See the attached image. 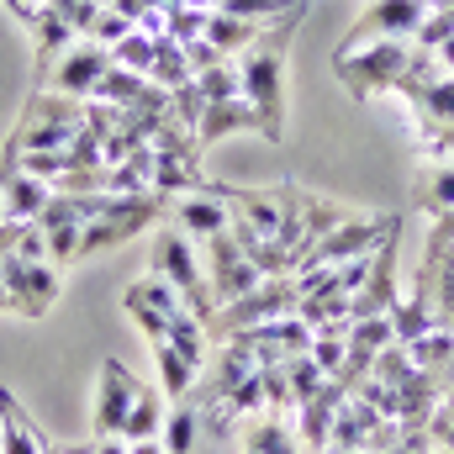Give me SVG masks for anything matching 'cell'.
Instances as JSON below:
<instances>
[{
  "mask_svg": "<svg viewBox=\"0 0 454 454\" xmlns=\"http://www.w3.org/2000/svg\"><path fill=\"white\" fill-rule=\"evenodd\" d=\"M296 27H301V11L286 16V21H275V27H264V37L248 53H238L243 101L259 116V137H270V143L286 137V48H291Z\"/></svg>",
  "mask_w": 454,
  "mask_h": 454,
  "instance_id": "cell-1",
  "label": "cell"
},
{
  "mask_svg": "<svg viewBox=\"0 0 454 454\" xmlns=\"http://www.w3.org/2000/svg\"><path fill=\"white\" fill-rule=\"evenodd\" d=\"M153 270H159V280H164V286H175V291H180V301H185V312H191V317H201L207 328L217 323V296H212L207 264L196 259V248H191V238H185L180 227H164V232L153 238Z\"/></svg>",
  "mask_w": 454,
  "mask_h": 454,
  "instance_id": "cell-2",
  "label": "cell"
},
{
  "mask_svg": "<svg viewBox=\"0 0 454 454\" xmlns=\"http://www.w3.org/2000/svg\"><path fill=\"white\" fill-rule=\"evenodd\" d=\"M296 307H301V286H296V275H264L248 296L227 301L223 312H217L212 333H217V339H232V333H243V328H259V323L291 317Z\"/></svg>",
  "mask_w": 454,
  "mask_h": 454,
  "instance_id": "cell-3",
  "label": "cell"
},
{
  "mask_svg": "<svg viewBox=\"0 0 454 454\" xmlns=\"http://www.w3.org/2000/svg\"><path fill=\"white\" fill-rule=\"evenodd\" d=\"M407 64H412V43H364L354 53H333V74H339L359 101L391 90Z\"/></svg>",
  "mask_w": 454,
  "mask_h": 454,
  "instance_id": "cell-4",
  "label": "cell"
},
{
  "mask_svg": "<svg viewBox=\"0 0 454 454\" xmlns=\"http://www.w3.org/2000/svg\"><path fill=\"white\" fill-rule=\"evenodd\" d=\"M391 227H402L396 212H348L328 238H317V243L301 254L296 270H307V264H343V259H359V254H370Z\"/></svg>",
  "mask_w": 454,
  "mask_h": 454,
  "instance_id": "cell-5",
  "label": "cell"
},
{
  "mask_svg": "<svg viewBox=\"0 0 454 454\" xmlns=\"http://www.w3.org/2000/svg\"><path fill=\"white\" fill-rule=\"evenodd\" d=\"M423 16H428L423 0H375V5L348 27V37L339 43V53H354V48H364V43H412V32L423 27Z\"/></svg>",
  "mask_w": 454,
  "mask_h": 454,
  "instance_id": "cell-6",
  "label": "cell"
},
{
  "mask_svg": "<svg viewBox=\"0 0 454 454\" xmlns=\"http://www.w3.org/2000/svg\"><path fill=\"white\" fill-rule=\"evenodd\" d=\"M207 280H212V296H217V312H223L227 301L248 296L264 275L243 259V248L232 243V232H217V238H207Z\"/></svg>",
  "mask_w": 454,
  "mask_h": 454,
  "instance_id": "cell-7",
  "label": "cell"
},
{
  "mask_svg": "<svg viewBox=\"0 0 454 454\" xmlns=\"http://www.w3.org/2000/svg\"><path fill=\"white\" fill-rule=\"evenodd\" d=\"M137 391H143V380H137L121 359H101V386H96V439H121Z\"/></svg>",
  "mask_w": 454,
  "mask_h": 454,
  "instance_id": "cell-8",
  "label": "cell"
},
{
  "mask_svg": "<svg viewBox=\"0 0 454 454\" xmlns=\"http://www.w3.org/2000/svg\"><path fill=\"white\" fill-rule=\"evenodd\" d=\"M0 286L11 291V307L21 317H48L53 296H59V270L53 264H27V259H5L0 264Z\"/></svg>",
  "mask_w": 454,
  "mask_h": 454,
  "instance_id": "cell-9",
  "label": "cell"
},
{
  "mask_svg": "<svg viewBox=\"0 0 454 454\" xmlns=\"http://www.w3.org/2000/svg\"><path fill=\"white\" fill-rule=\"evenodd\" d=\"M112 69V48H101V43H74L64 59H59V69L48 74V85L59 90V96H74V101H90L96 96V85H101V74Z\"/></svg>",
  "mask_w": 454,
  "mask_h": 454,
  "instance_id": "cell-10",
  "label": "cell"
},
{
  "mask_svg": "<svg viewBox=\"0 0 454 454\" xmlns=\"http://www.w3.org/2000/svg\"><path fill=\"white\" fill-rule=\"evenodd\" d=\"M348 402V391H343L339 380H323V391L317 396H307L296 412V439H301V454H323L328 450V434H333V418H339V407Z\"/></svg>",
  "mask_w": 454,
  "mask_h": 454,
  "instance_id": "cell-11",
  "label": "cell"
},
{
  "mask_svg": "<svg viewBox=\"0 0 454 454\" xmlns=\"http://www.w3.org/2000/svg\"><path fill=\"white\" fill-rule=\"evenodd\" d=\"M169 223L180 227L185 238H217V232H227V223H232V212H227L217 196H207V191H191V196H180L175 201V212H169Z\"/></svg>",
  "mask_w": 454,
  "mask_h": 454,
  "instance_id": "cell-12",
  "label": "cell"
},
{
  "mask_svg": "<svg viewBox=\"0 0 454 454\" xmlns=\"http://www.w3.org/2000/svg\"><path fill=\"white\" fill-rule=\"evenodd\" d=\"M232 132H259V116H254V106H248L243 96L207 101L201 127H196V143H201V148H212V143H223V137H232Z\"/></svg>",
  "mask_w": 454,
  "mask_h": 454,
  "instance_id": "cell-13",
  "label": "cell"
},
{
  "mask_svg": "<svg viewBox=\"0 0 454 454\" xmlns=\"http://www.w3.org/2000/svg\"><path fill=\"white\" fill-rule=\"evenodd\" d=\"M391 328H396V343H418L423 333L439 328V307H434V286H428V275L418 280V291H412L407 301L391 307Z\"/></svg>",
  "mask_w": 454,
  "mask_h": 454,
  "instance_id": "cell-14",
  "label": "cell"
},
{
  "mask_svg": "<svg viewBox=\"0 0 454 454\" xmlns=\"http://www.w3.org/2000/svg\"><path fill=\"white\" fill-rule=\"evenodd\" d=\"M259 370V359H254V348H243L238 339H223V354L212 359V380H207V391H201V402L212 407V402H223L232 386H243L248 375Z\"/></svg>",
  "mask_w": 454,
  "mask_h": 454,
  "instance_id": "cell-15",
  "label": "cell"
},
{
  "mask_svg": "<svg viewBox=\"0 0 454 454\" xmlns=\"http://www.w3.org/2000/svg\"><path fill=\"white\" fill-rule=\"evenodd\" d=\"M48 439L32 428V418L16 407L11 391H0V454H43Z\"/></svg>",
  "mask_w": 454,
  "mask_h": 454,
  "instance_id": "cell-16",
  "label": "cell"
},
{
  "mask_svg": "<svg viewBox=\"0 0 454 454\" xmlns=\"http://www.w3.org/2000/svg\"><path fill=\"white\" fill-rule=\"evenodd\" d=\"M21 121H37V127H64V132H80L85 127V101L74 96H59V90H37L27 101Z\"/></svg>",
  "mask_w": 454,
  "mask_h": 454,
  "instance_id": "cell-17",
  "label": "cell"
},
{
  "mask_svg": "<svg viewBox=\"0 0 454 454\" xmlns=\"http://www.w3.org/2000/svg\"><path fill=\"white\" fill-rule=\"evenodd\" d=\"M412 207H418V212H428V217L454 212V164H423V169H418Z\"/></svg>",
  "mask_w": 454,
  "mask_h": 454,
  "instance_id": "cell-18",
  "label": "cell"
},
{
  "mask_svg": "<svg viewBox=\"0 0 454 454\" xmlns=\"http://www.w3.org/2000/svg\"><path fill=\"white\" fill-rule=\"evenodd\" d=\"M259 37H264V27H259V21H243V16H227V11H212V16H207V43H212V48H223L227 59L248 53Z\"/></svg>",
  "mask_w": 454,
  "mask_h": 454,
  "instance_id": "cell-19",
  "label": "cell"
},
{
  "mask_svg": "<svg viewBox=\"0 0 454 454\" xmlns=\"http://www.w3.org/2000/svg\"><path fill=\"white\" fill-rule=\"evenodd\" d=\"M48 196H53L48 180H32V175L16 169V175L5 180V217H16V223H37L43 207H48Z\"/></svg>",
  "mask_w": 454,
  "mask_h": 454,
  "instance_id": "cell-20",
  "label": "cell"
},
{
  "mask_svg": "<svg viewBox=\"0 0 454 454\" xmlns=\"http://www.w3.org/2000/svg\"><path fill=\"white\" fill-rule=\"evenodd\" d=\"M407 354H412V364L423 370V375H434L439 386H444V370L454 364V328H434V333H423L418 343H407Z\"/></svg>",
  "mask_w": 454,
  "mask_h": 454,
  "instance_id": "cell-21",
  "label": "cell"
},
{
  "mask_svg": "<svg viewBox=\"0 0 454 454\" xmlns=\"http://www.w3.org/2000/svg\"><path fill=\"white\" fill-rule=\"evenodd\" d=\"M243 454H301V439L270 412V418H254L248 434H243Z\"/></svg>",
  "mask_w": 454,
  "mask_h": 454,
  "instance_id": "cell-22",
  "label": "cell"
},
{
  "mask_svg": "<svg viewBox=\"0 0 454 454\" xmlns=\"http://www.w3.org/2000/svg\"><path fill=\"white\" fill-rule=\"evenodd\" d=\"M207 339H212V328H207L201 317H191L185 307H180V312L169 317V333H164V343H169V348H180V354H185V359H191L196 370L207 364Z\"/></svg>",
  "mask_w": 454,
  "mask_h": 454,
  "instance_id": "cell-23",
  "label": "cell"
},
{
  "mask_svg": "<svg viewBox=\"0 0 454 454\" xmlns=\"http://www.w3.org/2000/svg\"><path fill=\"white\" fill-rule=\"evenodd\" d=\"M164 434V396L159 391H137V402H132V412H127V428H121V439L127 444H137V439H159Z\"/></svg>",
  "mask_w": 454,
  "mask_h": 454,
  "instance_id": "cell-24",
  "label": "cell"
},
{
  "mask_svg": "<svg viewBox=\"0 0 454 454\" xmlns=\"http://www.w3.org/2000/svg\"><path fill=\"white\" fill-rule=\"evenodd\" d=\"M153 364H159V386H164V396H185L191 386H196V364L180 354V348H169V343H153Z\"/></svg>",
  "mask_w": 454,
  "mask_h": 454,
  "instance_id": "cell-25",
  "label": "cell"
},
{
  "mask_svg": "<svg viewBox=\"0 0 454 454\" xmlns=\"http://www.w3.org/2000/svg\"><path fill=\"white\" fill-rule=\"evenodd\" d=\"M217 11L243 16V21H259V27H275V21H286L296 11H312V0H223Z\"/></svg>",
  "mask_w": 454,
  "mask_h": 454,
  "instance_id": "cell-26",
  "label": "cell"
},
{
  "mask_svg": "<svg viewBox=\"0 0 454 454\" xmlns=\"http://www.w3.org/2000/svg\"><path fill=\"white\" fill-rule=\"evenodd\" d=\"M412 106L423 116V127H454V74H439Z\"/></svg>",
  "mask_w": 454,
  "mask_h": 454,
  "instance_id": "cell-27",
  "label": "cell"
},
{
  "mask_svg": "<svg viewBox=\"0 0 454 454\" xmlns=\"http://www.w3.org/2000/svg\"><path fill=\"white\" fill-rule=\"evenodd\" d=\"M196 434H201V412L196 407H175V412H164L159 444H164V454H191L196 450Z\"/></svg>",
  "mask_w": 454,
  "mask_h": 454,
  "instance_id": "cell-28",
  "label": "cell"
},
{
  "mask_svg": "<svg viewBox=\"0 0 454 454\" xmlns=\"http://www.w3.org/2000/svg\"><path fill=\"white\" fill-rule=\"evenodd\" d=\"M121 312H127V323H132V328H137V333H143L148 343H164V333H169V317H164L153 301H143L132 286L121 291Z\"/></svg>",
  "mask_w": 454,
  "mask_h": 454,
  "instance_id": "cell-29",
  "label": "cell"
},
{
  "mask_svg": "<svg viewBox=\"0 0 454 454\" xmlns=\"http://www.w3.org/2000/svg\"><path fill=\"white\" fill-rule=\"evenodd\" d=\"M348 217V207H339V201H328V196H312L307 191V201H301V223H307V248L317 243V238H328L333 227ZM301 264V259H296Z\"/></svg>",
  "mask_w": 454,
  "mask_h": 454,
  "instance_id": "cell-30",
  "label": "cell"
},
{
  "mask_svg": "<svg viewBox=\"0 0 454 454\" xmlns=\"http://www.w3.org/2000/svg\"><path fill=\"white\" fill-rule=\"evenodd\" d=\"M148 80H159L164 90H175V85H185V80H191L185 48H180L175 37H159V48H153V74H148Z\"/></svg>",
  "mask_w": 454,
  "mask_h": 454,
  "instance_id": "cell-31",
  "label": "cell"
},
{
  "mask_svg": "<svg viewBox=\"0 0 454 454\" xmlns=\"http://www.w3.org/2000/svg\"><path fill=\"white\" fill-rule=\"evenodd\" d=\"M153 48H159V37H148V32H127L121 43L112 48V64H121V69H132V74H153Z\"/></svg>",
  "mask_w": 454,
  "mask_h": 454,
  "instance_id": "cell-32",
  "label": "cell"
},
{
  "mask_svg": "<svg viewBox=\"0 0 454 454\" xmlns=\"http://www.w3.org/2000/svg\"><path fill=\"white\" fill-rule=\"evenodd\" d=\"M280 370H286V380H291V396H296V407H301L307 396H317V391H323V380H328V375L317 370V359H312V354H291Z\"/></svg>",
  "mask_w": 454,
  "mask_h": 454,
  "instance_id": "cell-33",
  "label": "cell"
},
{
  "mask_svg": "<svg viewBox=\"0 0 454 454\" xmlns=\"http://www.w3.org/2000/svg\"><path fill=\"white\" fill-rule=\"evenodd\" d=\"M191 80L201 85V96H207V101L243 96V80H238V59H227V64H212V69H201V74H191Z\"/></svg>",
  "mask_w": 454,
  "mask_h": 454,
  "instance_id": "cell-34",
  "label": "cell"
},
{
  "mask_svg": "<svg viewBox=\"0 0 454 454\" xmlns=\"http://www.w3.org/2000/svg\"><path fill=\"white\" fill-rule=\"evenodd\" d=\"M201 112H207V96H201V85H196V80H185V85H175V90H169V116H175L185 132H196V127H201Z\"/></svg>",
  "mask_w": 454,
  "mask_h": 454,
  "instance_id": "cell-35",
  "label": "cell"
},
{
  "mask_svg": "<svg viewBox=\"0 0 454 454\" xmlns=\"http://www.w3.org/2000/svg\"><path fill=\"white\" fill-rule=\"evenodd\" d=\"M348 343H354V348H370V354H380L386 343H396L391 312H380V317H354V328H348Z\"/></svg>",
  "mask_w": 454,
  "mask_h": 454,
  "instance_id": "cell-36",
  "label": "cell"
},
{
  "mask_svg": "<svg viewBox=\"0 0 454 454\" xmlns=\"http://www.w3.org/2000/svg\"><path fill=\"white\" fill-rule=\"evenodd\" d=\"M207 16H212L207 5H185V0H180V5H169V37H175L180 48H185V43H196V37H207Z\"/></svg>",
  "mask_w": 454,
  "mask_h": 454,
  "instance_id": "cell-37",
  "label": "cell"
},
{
  "mask_svg": "<svg viewBox=\"0 0 454 454\" xmlns=\"http://www.w3.org/2000/svg\"><path fill=\"white\" fill-rule=\"evenodd\" d=\"M450 37H454V16H450V11H428V16H423V27L412 32V48L434 53V48H444Z\"/></svg>",
  "mask_w": 454,
  "mask_h": 454,
  "instance_id": "cell-38",
  "label": "cell"
},
{
  "mask_svg": "<svg viewBox=\"0 0 454 454\" xmlns=\"http://www.w3.org/2000/svg\"><path fill=\"white\" fill-rule=\"evenodd\" d=\"M127 32H137V27H132V16H121L116 5H106V11L96 16V27H90V43H101V48H116Z\"/></svg>",
  "mask_w": 454,
  "mask_h": 454,
  "instance_id": "cell-39",
  "label": "cell"
},
{
  "mask_svg": "<svg viewBox=\"0 0 454 454\" xmlns=\"http://www.w3.org/2000/svg\"><path fill=\"white\" fill-rule=\"evenodd\" d=\"M307 354H312V359H317V370L333 380V375L343 370V359H348V339H312Z\"/></svg>",
  "mask_w": 454,
  "mask_h": 454,
  "instance_id": "cell-40",
  "label": "cell"
},
{
  "mask_svg": "<svg viewBox=\"0 0 454 454\" xmlns=\"http://www.w3.org/2000/svg\"><path fill=\"white\" fill-rule=\"evenodd\" d=\"M16 259H27V264H48V232L37 223L21 227V238H16Z\"/></svg>",
  "mask_w": 454,
  "mask_h": 454,
  "instance_id": "cell-41",
  "label": "cell"
},
{
  "mask_svg": "<svg viewBox=\"0 0 454 454\" xmlns=\"http://www.w3.org/2000/svg\"><path fill=\"white\" fill-rule=\"evenodd\" d=\"M185 64H191V74H201V69H212V64H227V53L212 48L207 37H196V43H185Z\"/></svg>",
  "mask_w": 454,
  "mask_h": 454,
  "instance_id": "cell-42",
  "label": "cell"
},
{
  "mask_svg": "<svg viewBox=\"0 0 454 454\" xmlns=\"http://www.w3.org/2000/svg\"><path fill=\"white\" fill-rule=\"evenodd\" d=\"M5 5H11V11H16V21H27V27H32V21H37V11H43V0H5Z\"/></svg>",
  "mask_w": 454,
  "mask_h": 454,
  "instance_id": "cell-43",
  "label": "cell"
},
{
  "mask_svg": "<svg viewBox=\"0 0 454 454\" xmlns=\"http://www.w3.org/2000/svg\"><path fill=\"white\" fill-rule=\"evenodd\" d=\"M434 59H439V69H444V74H454V37L444 43V48H434Z\"/></svg>",
  "mask_w": 454,
  "mask_h": 454,
  "instance_id": "cell-44",
  "label": "cell"
},
{
  "mask_svg": "<svg viewBox=\"0 0 454 454\" xmlns=\"http://www.w3.org/2000/svg\"><path fill=\"white\" fill-rule=\"evenodd\" d=\"M127 454H164L159 439H137V444H127Z\"/></svg>",
  "mask_w": 454,
  "mask_h": 454,
  "instance_id": "cell-45",
  "label": "cell"
},
{
  "mask_svg": "<svg viewBox=\"0 0 454 454\" xmlns=\"http://www.w3.org/2000/svg\"><path fill=\"white\" fill-rule=\"evenodd\" d=\"M96 454H127V439H96Z\"/></svg>",
  "mask_w": 454,
  "mask_h": 454,
  "instance_id": "cell-46",
  "label": "cell"
},
{
  "mask_svg": "<svg viewBox=\"0 0 454 454\" xmlns=\"http://www.w3.org/2000/svg\"><path fill=\"white\" fill-rule=\"evenodd\" d=\"M59 454H96V444H59Z\"/></svg>",
  "mask_w": 454,
  "mask_h": 454,
  "instance_id": "cell-47",
  "label": "cell"
},
{
  "mask_svg": "<svg viewBox=\"0 0 454 454\" xmlns=\"http://www.w3.org/2000/svg\"><path fill=\"white\" fill-rule=\"evenodd\" d=\"M0 312H16V307H11V291H5V286H0Z\"/></svg>",
  "mask_w": 454,
  "mask_h": 454,
  "instance_id": "cell-48",
  "label": "cell"
},
{
  "mask_svg": "<svg viewBox=\"0 0 454 454\" xmlns=\"http://www.w3.org/2000/svg\"><path fill=\"white\" fill-rule=\"evenodd\" d=\"M450 386H454V364H450V370H444V391H450Z\"/></svg>",
  "mask_w": 454,
  "mask_h": 454,
  "instance_id": "cell-49",
  "label": "cell"
},
{
  "mask_svg": "<svg viewBox=\"0 0 454 454\" xmlns=\"http://www.w3.org/2000/svg\"><path fill=\"white\" fill-rule=\"evenodd\" d=\"M386 454H407V450H402V444H396V450H386Z\"/></svg>",
  "mask_w": 454,
  "mask_h": 454,
  "instance_id": "cell-50",
  "label": "cell"
},
{
  "mask_svg": "<svg viewBox=\"0 0 454 454\" xmlns=\"http://www.w3.org/2000/svg\"><path fill=\"white\" fill-rule=\"evenodd\" d=\"M354 454H364V450H354Z\"/></svg>",
  "mask_w": 454,
  "mask_h": 454,
  "instance_id": "cell-51",
  "label": "cell"
}]
</instances>
